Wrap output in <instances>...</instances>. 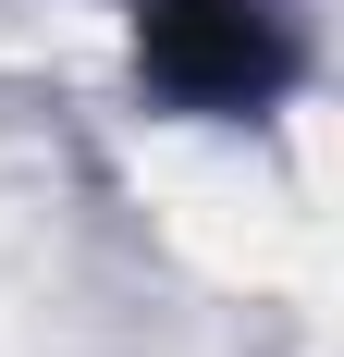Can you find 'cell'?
Wrapping results in <instances>:
<instances>
[{
	"instance_id": "obj_1",
	"label": "cell",
	"mask_w": 344,
	"mask_h": 357,
	"mask_svg": "<svg viewBox=\"0 0 344 357\" xmlns=\"http://www.w3.org/2000/svg\"><path fill=\"white\" fill-rule=\"evenodd\" d=\"M295 0H136V74L185 123H258L295 86Z\"/></svg>"
}]
</instances>
